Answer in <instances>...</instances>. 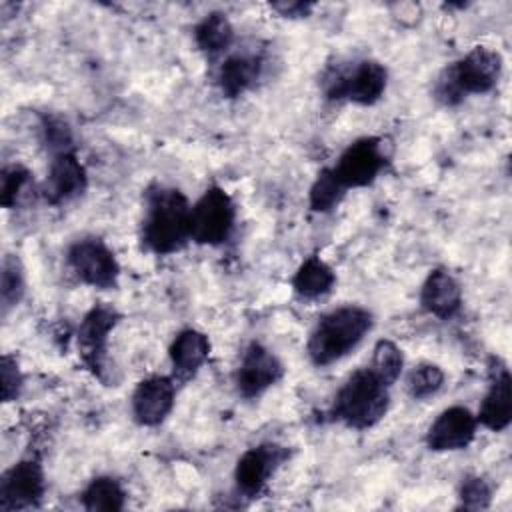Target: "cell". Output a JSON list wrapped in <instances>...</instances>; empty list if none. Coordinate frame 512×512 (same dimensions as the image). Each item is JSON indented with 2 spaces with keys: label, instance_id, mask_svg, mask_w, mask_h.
<instances>
[{
  "label": "cell",
  "instance_id": "obj_27",
  "mask_svg": "<svg viewBox=\"0 0 512 512\" xmlns=\"http://www.w3.org/2000/svg\"><path fill=\"white\" fill-rule=\"evenodd\" d=\"M34 182L32 172L22 164H8L0 172V204L4 208H14L20 198L24 196V190Z\"/></svg>",
  "mask_w": 512,
  "mask_h": 512
},
{
  "label": "cell",
  "instance_id": "obj_6",
  "mask_svg": "<svg viewBox=\"0 0 512 512\" xmlns=\"http://www.w3.org/2000/svg\"><path fill=\"white\" fill-rule=\"evenodd\" d=\"M236 224V204L220 186H210L192 204L190 240L204 246L224 244Z\"/></svg>",
  "mask_w": 512,
  "mask_h": 512
},
{
  "label": "cell",
  "instance_id": "obj_28",
  "mask_svg": "<svg viewBox=\"0 0 512 512\" xmlns=\"http://www.w3.org/2000/svg\"><path fill=\"white\" fill-rule=\"evenodd\" d=\"M40 136L46 150L54 156L66 150H74L72 128L58 114H42L40 116Z\"/></svg>",
  "mask_w": 512,
  "mask_h": 512
},
{
  "label": "cell",
  "instance_id": "obj_12",
  "mask_svg": "<svg viewBox=\"0 0 512 512\" xmlns=\"http://www.w3.org/2000/svg\"><path fill=\"white\" fill-rule=\"evenodd\" d=\"M290 458V450L286 446L264 442L252 446L240 454L234 468V484L236 490L244 496H256L262 492L270 476Z\"/></svg>",
  "mask_w": 512,
  "mask_h": 512
},
{
  "label": "cell",
  "instance_id": "obj_3",
  "mask_svg": "<svg viewBox=\"0 0 512 512\" xmlns=\"http://www.w3.org/2000/svg\"><path fill=\"white\" fill-rule=\"evenodd\" d=\"M390 386L384 384L370 366L352 372L338 388L330 416L348 428L366 430L376 426L388 412Z\"/></svg>",
  "mask_w": 512,
  "mask_h": 512
},
{
  "label": "cell",
  "instance_id": "obj_25",
  "mask_svg": "<svg viewBox=\"0 0 512 512\" xmlns=\"http://www.w3.org/2000/svg\"><path fill=\"white\" fill-rule=\"evenodd\" d=\"M372 368V372L388 386H392L404 368V354L402 350L392 342V340H378L372 352V360L368 364Z\"/></svg>",
  "mask_w": 512,
  "mask_h": 512
},
{
  "label": "cell",
  "instance_id": "obj_17",
  "mask_svg": "<svg viewBox=\"0 0 512 512\" xmlns=\"http://www.w3.org/2000/svg\"><path fill=\"white\" fill-rule=\"evenodd\" d=\"M264 70V58L254 52L226 56L216 70V86L226 98H238L252 90Z\"/></svg>",
  "mask_w": 512,
  "mask_h": 512
},
{
  "label": "cell",
  "instance_id": "obj_24",
  "mask_svg": "<svg viewBox=\"0 0 512 512\" xmlns=\"http://www.w3.org/2000/svg\"><path fill=\"white\" fill-rule=\"evenodd\" d=\"M26 290L24 282V268L18 256L6 254L2 260V272H0V302H2V314H8L10 308L18 306Z\"/></svg>",
  "mask_w": 512,
  "mask_h": 512
},
{
  "label": "cell",
  "instance_id": "obj_4",
  "mask_svg": "<svg viewBox=\"0 0 512 512\" xmlns=\"http://www.w3.org/2000/svg\"><path fill=\"white\" fill-rule=\"evenodd\" d=\"M502 76V56L486 46H474L460 60L442 70L434 96L444 106L460 104L468 94H486Z\"/></svg>",
  "mask_w": 512,
  "mask_h": 512
},
{
  "label": "cell",
  "instance_id": "obj_18",
  "mask_svg": "<svg viewBox=\"0 0 512 512\" xmlns=\"http://www.w3.org/2000/svg\"><path fill=\"white\" fill-rule=\"evenodd\" d=\"M420 306L440 320L456 316L462 306L460 282L444 268L430 270L420 288Z\"/></svg>",
  "mask_w": 512,
  "mask_h": 512
},
{
  "label": "cell",
  "instance_id": "obj_13",
  "mask_svg": "<svg viewBox=\"0 0 512 512\" xmlns=\"http://www.w3.org/2000/svg\"><path fill=\"white\" fill-rule=\"evenodd\" d=\"M488 390L480 402L476 420L492 432H502L512 422V376L508 366L498 358H490Z\"/></svg>",
  "mask_w": 512,
  "mask_h": 512
},
{
  "label": "cell",
  "instance_id": "obj_11",
  "mask_svg": "<svg viewBox=\"0 0 512 512\" xmlns=\"http://www.w3.org/2000/svg\"><path fill=\"white\" fill-rule=\"evenodd\" d=\"M46 494V478L42 464L34 458H24L10 466L0 478V510L34 508Z\"/></svg>",
  "mask_w": 512,
  "mask_h": 512
},
{
  "label": "cell",
  "instance_id": "obj_7",
  "mask_svg": "<svg viewBox=\"0 0 512 512\" xmlns=\"http://www.w3.org/2000/svg\"><path fill=\"white\" fill-rule=\"evenodd\" d=\"M384 142L382 136H364L344 148L332 170L346 190L370 186L388 166L390 156Z\"/></svg>",
  "mask_w": 512,
  "mask_h": 512
},
{
  "label": "cell",
  "instance_id": "obj_30",
  "mask_svg": "<svg viewBox=\"0 0 512 512\" xmlns=\"http://www.w3.org/2000/svg\"><path fill=\"white\" fill-rule=\"evenodd\" d=\"M0 390H2V400L4 402H14L18 400L22 386H24V376L20 372L18 360L10 354L2 356V364H0Z\"/></svg>",
  "mask_w": 512,
  "mask_h": 512
},
{
  "label": "cell",
  "instance_id": "obj_5",
  "mask_svg": "<svg viewBox=\"0 0 512 512\" xmlns=\"http://www.w3.org/2000/svg\"><path fill=\"white\" fill-rule=\"evenodd\" d=\"M388 86V70L378 60H358L330 68L324 74L322 90L332 102H352L358 106L376 104Z\"/></svg>",
  "mask_w": 512,
  "mask_h": 512
},
{
  "label": "cell",
  "instance_id": "obj_31",
  "mask_svg": "<svg viewBox=\"0 0 512 512\" xmlns=\"http://www.w3.org/2000/svg\"><path fill=\"white\" fill-rule=\"evenodd\" d=\"M314 2H302V0H282V2H270V8L278 12L282 18H306L314 10Z\"/></svg>",
  "mask_w": 512,
  "mask_h": 512
},
{
  "label": "cell",
  "instance_id": "obj_22",
  "mask_svg": "<svg viewBox=\"0 0 512 512\" xmlns=\"http://www.w3.org/2000/svg\"><path fill=\"white\" fill-rule=\"evenodd\" d=\"M80 500L88 512H118L126 504V492L116 478L96 476L82 490Z\"/></svg>",
  "mask_w": 512,
  "mask_h": 512
},
{
  "label": "cell",
  "instance_id": "obj_1",
  "mask_svg": "<svg viewBox=\"0 0 512 512\" xmlns=\"http://www.w3.org/2000/svg\"><path fill=\"white\" fill-rule=\"evenodd\" d=\"M142 244L158 256H168L182 250L190 242V202L178 190L154 184L144 196Z\"/></svg>",
  "mask_w": 512,
  "mask_h": 512
},
{
  "label": "cell",
  "instance_id": "obj_8",
  "mask_svg": "<svg viewBox=\"0 0 512 512\" xmlns=\"http://www.w3.org/2000/svg\"><path fill=\"white\" fill-rule=\"evenodd\" d=\"M66 262L76 278L92 288L110 290L118 286L120 264L106 242L96 236L72 242L66 250Z\"/></svg>",
  "mask_w": 512,
  "mask_h": 512
},
{
  "label": "cell",
  "instance_id": "obj_23",
  "mask_svg": "<svg viewBox=\"0 0 512 512\" xmlns=\"http://www.w3.org/2000/svg\"><path fill=\"white\" fill-rule=\"evenodd\" d=\"M346 192L348 190L336 178L334 170L332 168H322L316 174V178H314V182H312V186L308 190L310 210L312 212H320V214L332 212L342 202Z\"/></svg>",
  "mask_w": 512,
  "mask_h": 512
},
{
  "label": "cell",
  "instance_id": "obj_26",
  "mask_svg": "<svg viewBox=\"0 0 512 512\" xmlns=\"http://www.w3.org/2000/svg\"><path fill=\"white\" fill-rule=\"evenodd\" d=\"M444 384V372L432 362L414 366L406 378V390L414 400H426L434 396Z\"/></svg>",
  "mask_w": 512,
  "mask_h": 512
},
{
  "label": "cell",
  "instance_id": "obj_20",
  "mask_svg": "<svg viewBox=\"0 0 512 512\" xmlns=\"http://www.w3.org/2000/svg\"><path fill=\"white\" fill-rule=\"evenodd\" d=\"M334 270L316 254L308 256L292 276L294 292L304 300H316L334 288Z\"/></svg>",
  "mask_w": 512,
  "mask_h": 512
},
{
  "label": "cell",
  "instance_id": "obj_19",
  "mask_svg": "<svg viewBox=\"0 0 512 512\" xmlns=\"http://www.w3.org/2000/svg\"><path fill=\"white\" fill-rule=\"evenodd\" d=\"M172 378L176 382L190 380L210 356V340L196 328L180 330L168 348Z\"/></svg>",
  "mask_w": 512,
  "mask_h": 512
},
{
  "label": "cell",
  "instance_id": "obj_29",
  "mask_svg": "<svg viewBox=\"0 0 512 512\" xmlns=\"http://www.w3.org/2000/svg\"><path fill=\"white\" fill-rule=\"evenodd\" d=\"M458 508L464 510H486L492 500V490L482 476L468 474L462 478L458 488Z\"/></svg>",
  "mask_w": 512,
  "mask_h": 512
},
{
  "label": "cell",
  "instance_id": "obj_9",
  "mask_svg": "<svg viewBox=\"0 0 512 512\" xmlns=\"http://www.w3.org/2000/svg\"><path fill=\"white\" fill-rule=\"evenodd\" d=\"M120 322V314L110 304H94L82 318L78 332H76V344L82 364L102 382L104 370H106V356H108V340L116 324Z\"/></svg>",
  "mask_w": 512,
  "mask_h": 512
},
{
  "label": "cell",
  "instance_id": "obj_10",
  "mask_svg": "<svg viewBox=\"0 0 512 512\" xmlns=\"http://www.w3.org/2000/svg\"><path fill=\"white\" fill-rule=\"evenodd\" d=\"M284 378V364L280 358L260 342H250L240 358L234 374L236 390L242 398L254 400Z\"/></svg>",
  "mask_w": 512,
  "mask_h": 512
},
{
  "label": "cell",
  "instance_id": "obj_16",
  "mask_svg": "<svg viewBox=\"0 0 512 512\" xmlns=\"http://www.w3.org/2000/svg\"><path fill=\"white\" fill-rule=\"evenodd\" d=\"M176 380L172 376H148L132 392V416L140 426L162 424L174 408Z\"/></svg>",
  "mask_w": 512,
  "mask_h": 512
},
{
  "label": "cell",
  "instance_id": "obj_2",
  "mask_svg": "<svg viewBox=\"0 0 512 512\" xmlns=\"http://www.w3.org/2000/svg\"><path fill=\"white\" fill-rule=\"evenodd\" d=\"M372 312L362 306H340L324 314L310 332L306 352L314 366H328L350 354L372 330Z\"/></svg>",
  "mask_w": 512,
  "mask_h": 512
},
{
  "label": "cell",
  "instance_id": "obj_15",
  "mask_svg": "<svg viewBox=\"0 0 512 512\" xmlns=\"http://www.w3.org/2000/svg\"><path fill=\"white\" fill-rule=\"evenodd\" d=\"M88 186V174L74 150L54 154L48 166L46 180L42 184V196L48 204L60 206L84 194Z\"/></svg>",
  "mask_w": 512,
  "mask_h": 512
},
{
  "label": "cell",
  "instance_id": "obj_14",
  "mask_svg": "<svg viewBox=\"0 0 512 512\" xmlns=\"http://www.w3.org/2000/svg\"><path fill=\"white\" fill-rule=\"evenodd\" d=\"M478 420L464 406H450L442 410L426 430V446L432 452L464 450L476 438Z\"/></svg>",
  "mask_w": 512,
  "mask_h": 512
},
{
  "label": "cell",
  "instance_id": "obj_21",
  "mask_svg": "<svg viewBox=\"0 0 512 512\" xmlns=\"http://www.w3.org/2000/svg\"><path fill=\"white\" fill-rule=\"evenodd\" d=\"M194 42L206 56H218L234 44V26L224 12H210L194 26Z\"/></svg>",
  "mask_w": 512,
  "mask_h": 512
}]
</instances>
